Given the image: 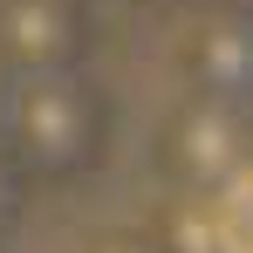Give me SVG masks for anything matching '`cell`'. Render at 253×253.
<instances>
[{
	"instance_id": "obj_1",
	"label": "cell",
	"mask_w": 253,
	"mask_h": 253,
	"mask_svg": "<svg viewBox=\"0 0 253 253\" xmlns=\"http://www.w3.org/2000/svg\"><path fill=\"white\" fill-rule=\"evenodd\" d=\"M212 240L226 253H253V171H240L226 192H219V212H212Z\"/></svg>"
}]
</instances>
